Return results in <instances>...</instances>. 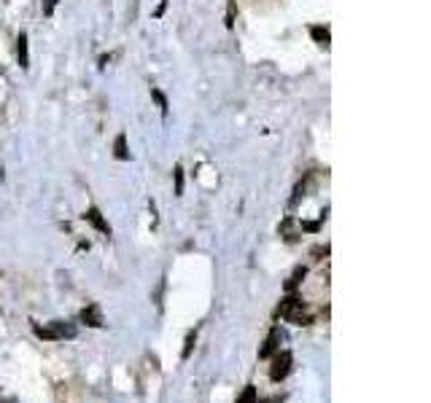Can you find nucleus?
<instances>
[{"label":"nucleus","instance_id":"nucleus-1","mask_svg":"<svg viewBox=\"0 0 431 403\" xmlns=\"http://www.w3.org/2000/svg\"><path fill=\"white\" fill-rule=\"evenodd\" d=\"M277 314L286 317V320L294 323V326H310V323H313V317H310V312L305 309V304L296 299V296H286V299L280 301Z\"/></svg>","mask_w":431,"mask_h":403},{"label":"nucleus","instance_id":"nucleus-2","mask_svg":"<svg viewBox=\"0 0 431 403\" xmlns=\"http://www.w3.org/2000/svg\"><path fill=\"white\" fill-rule=\"evenodd\" d=\"M292 352H275V358H273V366H270V379L273 382H283L286 376H289V371H292Z\"/></svg>","mask_w":431,"mask_h":403},{"label":"nucleus","instance_id":"nucleus-3","mask_svg":"<svg viewBox=\"0 0 431 403\" xmlns=\"http://www.w3.org/2000/svg\"><path fill=\"white\" fill-rule=\"evenodd\" d=\"M35 333L41 336V339H70V336H76V328L73 326H65V323H51L46 328H41V326H35Z\"/></svg>","mask_w":431,"mask_h":403},{"label":"nucleus","instance_id":"nucleus-4","mask_svg":"<svg viewBox=\"0 0 431 403\" xmlns=\"http://www.w3.org/2000/svg\"><path fill=\"white\" fill-rule=\"evenodd\" d=\"M84 218H87V221H89V224H92L100 234H111V226H108V221L103 218V212H100L97 207L87 210V212H84Z\"/></svg>","mask_w":431,"mask_h":403},{"label":"nucleus","instance_id":"nucleus-5","mask_svg":"<svg viewBox=\"0 0 431 403\" xmlns=\"http://www.w3.org/2000/svg\"><path fill=\"white\" fill-rule=\"evenodd\" d=\"M81 320H84L87 326H92V328H100V326H103V314H100V307H94V304L84 307V309H81Z\"/></svg>","mask_w":431,"mask_h":403},{"label":"nucleus","instance_id":"nucleus-6","mask_svg":"<svg viewBox=\"0 0 431 403\" xmlns=\"http://www.w3.org/2000/svg\"><path fill=\"white\" fill-rule=\"evenodd\" d=\"M277 347H280V331L273 328L270 331V336H267V342H264V347L259 350V358H270V355H275Z\"/></svg>","mask_w":431,"mask_h":403},{"label":"nucleus","instance_id":"nucleus-7","mask_svg":"<svg viewBox=\"0 0 431 403\" xmlns=\"http://www.w3.org/2000/svg\"><path fill=\"white\" fill-rule=\"evenodd\" d=\"M16 57H19V65L22 68H30V54H27V35L22 32L19 41H16Z\"/></svg>","mask_w":431,"mask_h":403},{"label":"nucleus","instance_id":"nucleus-8","mask_svg":"<svg viewBox=\"0 0 431 403\" xmlns=\"http://www.w3.org/2000/svg\"><path fill=\"white\" fill-rule=\"evenodd\" d=\"M113 151H116V159H122V162H127V159H130V151H127V134H119V137H116Z\"/></svg>","mask_w":431,"mask_h":403},{"label":"nucleus","instance_id":"nucleus-9","mask_svg":"<svg viewBox=\"0 0 431 403\" xmlns=\"http://www.w3.org/2000/svg\"><path fill=\"white\" fill-rule=\"evenodd\" d=\"M310 35H313V38L323 46V49H329V41H332V38H329V30H326V27L316 25V27H310Z\"/></svg>","mask_w":431,"mask_h":403},{"label":"nucleus","instance_id":"nucleus-10","mask_svg":"<svg viewBox=\"0 0 431 403\" xmlns=\"http://www.w3.org/2000/svg\"><path fill=\"white\" fill-rule=\"evenodd\" d=\"M305 274H308V269H305V267H296V269H294L292 280H289V285H286V288H289V290H294L296 285L305 280Z\"/></svg>","mask_w":431,"mask_h":403},{"label":"nucleus","instance_id":"nucleus-11","mask_svg":"<svg viewBox=\"0 0 431 403\" xmlns=\"http://www.w3.org/2000/svg\"><path fill=\"white\" fill-rule=\"evenodd\" d=\"M151 97H154V103L159 105V110H162V113H168V97H165L159 89H151Z\"/></svg>","mask_w":431,"mask_h":403},{"label":"nucleus","instance_id":"nucleus-12","mask_svg":"<svg viewBox=\"0 0 431 403\" xmlns=\"http://www.w3.org/2000/svg\"><path fill=\"white\" fill-rule=\"evenodd\" d=\"M237 403H256V388H251V385H248V388L243 390V395L237 398Z\"/></svg>","mask_w":431,"mask_h":403},{"label":"nucleus","instance_id":"nucleus-13","mask_svg":"<svg viewBox=\"0 0 431 403\" xmlns=\"http://www.w3.org/2000/svg\"><path fill=\"white\" fill-rule=\"evenodd\" d=\"M173 175H175V194L181 196V194H184V169H181V167H175V172H173Z\"/></svg>","mask_w":431,"mask_h":403},{"label":"nucleus","instance_id":"nucleus-14","mask_svg":"<svg viewBox=\"0 0 431 403\" xmlns=\"http://www.w3.org/2000/svg\"><path fill=\"white\" fill-rule=\"evenodd\" d=\"M194 339H197V333H194V331H192V333H189V336H186V347H184V360L189 358V355H192V347H194Z\"/></svg>","mask_w":431,"mask_h":403},{"label":"nucleus","instance_id":"nucleus-15","mask_svg":"<svg viewBox=\"0 0 431 403\" xmlns=\"http://www.w3.org/2000/svg\"><path fill=\"white\" fill-rule=\"evenodd\" d=\"M57 3H60V0H44V16H51V14H54Z\"/></svg>","mask_w":431,"mask_h":403}]
</instances>
